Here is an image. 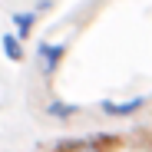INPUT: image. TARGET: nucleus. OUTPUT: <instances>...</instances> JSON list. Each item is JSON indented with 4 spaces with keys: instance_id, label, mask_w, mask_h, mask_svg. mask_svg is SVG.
Segmentation results:
<instances>
[{
    "instance_id": "nucleus-5",
    "label": "nucleus",
    "mask_w": 152,
    "mask_h": 152,
    "mask_svg": "<svg viewBox=\"0 0 152 152\" xmlns=\"http://www.w3.org/2000/svg\"><path fill=\"white\" fill-rule=\"evenodd\" d=\"M37 17H40V10H13V30H17L20 40H27V37L33 33Z\"/></svg>"
},
{
    "instance_id": "nucleus-4",
    "label": "nucleus",
    "mask_w": 152,
    "mask_h": 152,
    "mask_svg": "<svg viewBox=\"0 0 152 152\" xmlns=\"http://www.w3.org/2000/svg\"><path fill=\"white\" fill-rule=\"evenodd\" d=\"M76 113H80V106H73V103H63V99H50V103L43 106V116L56 119V122H69Z\"/></svg>"
},
{
    "instance_id": "nucleus-1",
    "label": "nucleus",
    "mask_w": 152,
    "mask_h": 152,
    "mask_svg": "<svg viewBox=\"0 0 152 152\" xmlns=\"http://www.w3.org/2000/svg\"><path fill=\"white\" fill-rule=\"evenodd\" d=\"M66 53H69L66 43H40V50H37V56H40V73H43V76H53V73L60 69V63H63Z\"/></svg>"
},
{
    "instance_id": "nucleus-3",
    "label": "nucleus",
    "mask_w": 152,
    "mask_h": 152,
    "mask_svg": "<svg viewBox=\"0 0 152 152\" xmlns=\"http://www.w3.org/2000/svg\"><path fill=\"white\" fill-rule=\"evenodd\" d=\"M109 139H66V142H56L53 152H109Z\"/></svg>"
},
{
    "instance_id": "nucleus-6",
    "label": "nucleus",
    "mask_w": 152,
    "mask_h": 152,
    "mask_svg": "<svg viewBox=\"0 0 152 152\" xmlns=\"http://www.w3.org/2000/svg\"><path fill=\"white\" fill-rule=\"evenodd\" d=\"M0 46H4V56L10 63H20L23 60V40L17 33H4V37H0Z\"/></svg>"
},
{
    "instance_id": "nucleus-2",
    "label": "nucleus",
    "mask_w": 152,
    "mask_h": 152,
    "mask_svg": "<svg viewBox=\"0 0 152 152\" xmlns=\"http://www.w3.org/2000/svg\"><path fill=\"white\" fill-rule=\"evenodd\" d=\"M145 103H149L145 96H132V99H122V103H116V99H103V103H99V113H106V116H113V119H129V116H136Z\"/></svg>"
}]
</instances>
